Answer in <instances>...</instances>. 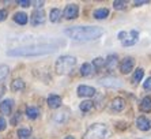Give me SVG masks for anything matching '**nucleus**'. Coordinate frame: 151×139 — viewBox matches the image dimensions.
Returning a JSON list of instances; mask_svg holds the SVG:
<instances>
[{
  "label": "nucleus",
  "instance_id": "obj_6",
  "mask_svg": "<svg viewBox=\"0 0 151 139\" xmlns=\"http://www.w3.org/2000/svg\"><path fill=\"white\" fill-rule=\"evenodd\" d=\"M134 66H135L134 57H125V59H123L121 63H120V71L123 74H128L129 71H132Z\"/></svg>",
  "mask_w": 151,
  "mask_h": 139
},
{
  "label": "nucleus",
  "instance_id": "obj_20",
  "mask_svg": "<svg viewBox=\"0 0 151 139\" xmlns=\"http://www.w3.org/2000/svg\"><path fill=\"white\" fill-rule=\"evenodd\" d=\"M14 21L17 22L18 25H26L29 21V18L25 12H17V14L14 15Z\"/></svg>",
  "mask_w": 151,
  "mask_h": 139
},
{
  "label": "nucleus",
  "instance_id": "obj_8",
  "mask_svg": "<svg viewBox=\"0 0 151 139\" xmlns=\"http://www.w3.org/2000/svg\"><path fill=\"white\" fill-rule=\"evenodd\" d=\"M95 89L91 86H86V85H81L78 87V96L79 97H93L95 96Z\"/></svg>",
  "mask_w": 151,
  "mask_h": 139
},
{
  "label": "nucleus",
  "instance_id": "obj_1",
  "mask_svg": "<svg viewBox=\"0 0 151 139\" xmlns=\"http://www.w3.org/2000/svg\"><path fill=\"white\" fill-rule=\"evenodd\" d=\"M57 49H59V44H34V45L8 49L7 55L12 57H34V56L49 55V53L56 52Z\"/></svg>",
  "mask_w": 151,
  "mask_h": 139
},
{
  "label": "nucleus",
  "instance_id": "obj_12",
  "mask_svg": "<svg viewBox=\"0 0 151 139\" xmlns=\"http://www.w3.org/2000/svg\"><path fill=\"white\" fill-rule=\"evenodd\" d=\"M48 105H49V108H52V109L60 108V105H61V97L57 96V94H50L49 97H48Z\"/></svg>",
  "mask_w": 151,
  "mask_h": 139
},
{
  "label": "nucleus",
  "instance_id": "obj_18",
  "mask_svg": "<svg viewBox=\"0 0 151 139\" xmlns=\"http://www.w3.org/2000/svg\"><path fill=\"white\" fill-rule=\"evenodd\" d=\"M61 15H63V12H61L59 8H52V10H50V14H49V19L53 23H56V22H59L60 19H61Z\"/></svg>",
  "mask_w": 151,
  "mask_h": 139
},
{
  "label": "nucleus",
  "instance_id": "obj_11",
  "mask_svg": "<svg viewBox=\"0 0 151 139\" xmlns=\"http://www.w3.org/2000/svg\"><path fill=\"white\" fill-rule=\"evenodd\" d=\"M110 108H112V111H114V112H121L124 108H125V101H124V98L116 97L114 100L112 101Z\"/></svg>",
  "mask_w": 151,
  "mask_h": 139
},
{
  "label": "nucleus",
  "instance_id": "obj_26",
  "mask_svg": "<svg viewBox=\"0 0 151 139\" xmlns=\"http://www.w3.org/2000/svg\"><path fill=\"white\" fill-rule=\"evenodd\" d=\"M93 67L95 70H101L102 67H105V59H102V57H95L93 60Z\"/></svg>",
  "mask_w": 151,
  "mask_h": 139
},
{
  "label": "nucleus",
  "instance_id": "obj_2",
  "mask_svg": "<svg viewBox=\"0 0 151 139\" xmlns=\"http://www.w3.org/2000/svg\"><path fill=\"white\" fill-rule=\"evenodd\" d=\"M68 38L75 41H93L104 34V30L97 26H72L64 30Z\"/></svg>",
  "mask_w": 151,
  "mask_h": 139
},
{
  "label": "nucleus",
  "instance_id": "obj_4",
  "mask_svg": "<svg viewBox=\"0 0 151 139\" xmlns=\"http://www.w3.org/2000/svg\"><path fill=\"white\" fill-rule=\"evenodd\" d=\"M109 134V130L105 124H93L86 131L83 139H105Z\"/></svg>",
  "mask_w": 151,
  "mask_h": 139
},
{
  "label": "nucleus",
  "instance_id": "obj_35",
  "mask_svg": "<svg viewBox=\"0 0 151 139\" xmlns=\"http://www.w3.org/2000/svg\"><path fill=\"white\" fill-rule=\"evenodd\" d=\"M148 3H150L148 0H140V1L136 0V1H135V6H142V4H148Z\"/></svg>",
  "mask_w": 151,
  "mask_h": 139
},
{
  "label": "nucleus",
  "instance_id": "obj_14",
  "mask_svg": "<svg viewBox=\"0 0 151 139\" xmlns=\"http://www.w3.org/2000/svg\"><path fill=\"white\" fill-rule=\"evenodd\" d=\"M101 85L108 87H119L121 86V82L116 78H105V79H101Z\"/></svg>",
  "mask_w": 151,
  "mask_h": 139
},
{
  "label": "nucleus",
  "instance_id": "obj_21",
  "mask_svg": "<svg viewBox=\"0 0 151 139\" xmlns=\"http://www.w3.org/2000/svg\"><path fill=\"white\" fill-rule=\"evenodd\" d=\"M26 115L29 119H37L40 116V109L37 106H27L26 108Z\"/></svg>",
  "mask_w": 151,
  "mask_h": 139
},
{
  "label": "nucleus",
  "instance_id": "obj_29",
  "mask_svg": "<svg viewBox=\"0 0 151 139\" xmlns=\"http://www.w3.org/2000/svg\"><path fill=\"white\" fill-rule=\"evenodd\" d=\"M6 127H7V122L4 120V117H1V116H0V131H4V130H6Z\"/></svg>",
  "mask_w": 151,
  "mask_h": 139
},
{
  "label": "nucleus",
  "instance_id": "obj_17",
  "mask_svg": "<svg viewBox=\"0 0 151 139\" xmlns=\"http://www.w3.org/2000/svg\"><path fill=\"white\" fill-rule=\"evenodd\" d=\"M67 120H68L67 112H59V113H56V115L53 116V122L57 123V124H63V123H65Z\"/></svg>",
  "mask_w": 151,
  "mask_h": 139
},
{
  "label": "nucleus",
  "instance_id": "obj_19",
  "mask_svg": "<svg viewBox=\"0 0 151 139\" xmlns=\"http://www.w3.org/2000/svg\"><path fill=\"white\" fill-rule=\"evenodd\" d=\"M25 89V82L22 79H14L11 83V90L12 91H21Z\"/></svg>",
  "mask_w": 151,
  "mask_h": 139
},
{
  "label": "nucleus",
  "instance_id": "obj_27",
  "mask_svg": "<svg viewBox=\"0 0 151 139\" xmlns=\"http://www.w3.org/2000/svg\"><path fill=\"white\" fill-rule=\"evenodd\" d=\"M8 72H10V68L7 66H0V82L7 78Z\"/></svg>",
  "mask_w": 151,
  "mask_h": 139
},
{
  "label": "nucleus",
  "instance_id": "obj_28",
  "mask_svg": "<svg viewBox=\"0 0 151 139\" xmlns=\"http://www.w3.org/2000/svg\"><path fill=\"white\" fill-rule=\"evenodd\" d=\"M113 6H114V8L116 10H124L127 6L125 1H119V0H116V1H113Z\"/></svg>",
  "mask_w": 151,
  "mask_h": 139
},
{
  "label": "nucleus",
  "instance_id": "obj_32",
  "mask_svg": "<svg viewBox=\"0 0 151 139\" xmlns=\"http://www.w3.org/2000/svg\"><path fill=\"white\" fill-rule=\"evenodd\" d=\"M135 40H124L123 41V46H131V45H134L135 44Z\"/></svg>",
  "mask_w": 151,
  "mask_h": 139
},
{
  "label": "nucleus",
  "instance_id": "obj_30",
  "mask_svg": "<svg viewBox=\"0 0 151 139\" xmlns=\"http://www.w3.org/2000/svg\"><path fill=\"white\" fill-rule=\"evenodd\" d=\"M18 4H19L21 7H29V6L32 4V1H29V0H19Z\"/></svg>",
  "mask_w": 151,
  "mask_h": 139
},
{
  "label": "nucleus",
  "instance_id": "obj_22",
  "mask_svg": "<svg viewBox=\"0 0 151 139\" xmlns=\"http://www.w3.org/2000/svg\"><path fill=\"white\" fill-rule=\"evenodd\" d=\"M140 111L151 112V97H144L140 102Z\"/></svg>",
  "mask_w": 151,
  "mask_h": 139
},
{
  "label": "nucleus",
  "instance_id": "obj_15",
  "mask_svg": "<svg viewBox=\"0 0 151 139\" xmlns=\"http://www.w3.org/2000/svg\"><path fill=\"white\" fill-rule=\"evenodd\" d=\"M93 74V64L90 63H83L81 67V75L82 77H90Z\"/></svg>",
  "mask_w": 151,
  "mask_h": 139
},
{
  "label": "nucleus",
  "instance_id": "obj_5",
  "mask_svg": "<svg viewBox=\"0 0 151 139\" xmlns=\"http://www.w3.org/2000/svg\"><path fill=\"white\" fill-rule=\"evenodd\" d=\"M63 15L65 19H75L79 15V6H76V4H68L67 7L64 8Z\"/></svg>",
  "mask_w": 151,
  "mask_h": 139
},
{
  "label": "nucleus",
  "instance_id": "obj_3",
  "mask_svg": "<svg viewBox=\"0 0 151 139\" xmlns=\"http://www.w3.org/2000/svg\"><path fill=\"white\" fill-rule=\"evenodd\" d=\"M75 66H76V57L67 55V56H60L56 60L55 68H56V72L59 75H64V74L71 72Z\"/></svg>",
  "mask_w": 151,
  "mask_h": 139
},
{
  "label": "nucleus",
  "instance_id": "obj_37",
  "mask_svg": "<svg viewBox=\"0 0 151 139\" xmlns=\"http://www.w3.org/2000/svg\"><path fill=\"white\" fill-rule=\"evenodd\" d=\"M65 139H75V138H74V136H71V135H68V136H67V138H65Z\"/></svg>",
  "mask_w": 151,
  "mask_h": 139
},
{
  "label": "nucleus",
  "instance_id": "obj_25",
  "mask_svg": "<svg viewBox=\"0 0 151 139\" xmlns=\"http://www.w3.org/2000/svg\"><path fill=\"white\" fill-rule=\"evenodd\" d=\"M93 101H90V100H86V101H83V102H81V105H79V108H81V111L82 112H88L90 109L93 108Z\"/></svg>",
  "mask_w": 151,
  "mask_h": 139
},
{
  "label": "nucleus",
  "instance_id": "obj_10",
  "mask_svg": "<svg viewBox=\"0 0 151 139\" xmlns=\"http://www.w3.org/2000/svg\"><path fill=\"white\" fill-rule=\"evenodd\" d=\"M136 125H137V128L140 130V131H148V130L151 128V122L148 120L147 117L140 116V117L136 119Z\"/></svg>",
  "mask_w": 151,
  "mask_h": 139
},
{
  "label": "nucleus",
  "instance_id": "obj_16",
  "mask_svg": "<svg viewBox=\"0 0 151 139\" xmlns=\"http://www.w3.org/2000/svg\"><path fill=\"white\" fill-rule=\"evenodd\" d=\"M95 19H105V18L109 17V10L108 8H98L93 12Z\"/></svg>",
  "mask_w": 151,
  "mask_h": 139
},
{
  "label": "nucleus",
  "instance_id": "obj_34",
  "mask_svg": "<svg viewBox=\"0 0 151 139\" xmlns=\"http://www.w3.org/2000/svg\"><path fill=\"white\" fill-rule=\"evenodd\" d=\"M127 34H128L127 31H120V33H119V35H117V37H119V38L121 40V41H124V40H125V37H127Z\"/></svg>",
  "mask_w": 151,
  "mask_h": 139
},
{
  "label": "nucleus",
  "instance_id": "obj_13",
  "mask_svg": "<svg viewBox=\"0 0 151 139\" xmlns=\"http://www.w3.org/2000/svg\"><path fill=\"white\" fill-rule=\"evenodd\" d=\"M117 64H119V57H117L116 55L108 56V59L105 60V67L109 70V71H113V70L117 67Z\"/></svg>",
  "mask_w": 151,
  "mask_h": 139
},
{
  "label": "nucleus",
  "instance_id": "obj_36",
  "mask_svg": "<svg viewBox=\"0 0 151 139\" xmlns=\"http://www.w3.org/2000/svg\"><path fill=\"white\" fill-rule=\"evenodd\" d=\"M34 4H35V7L40 8V7H42V6H44V1H35Z\"/></svg>",
  "mask_w": 151,
  "mask_h": 139
},
{
  "label": "nucleus",
  "instance_id": "obj_31",
  "mask_svg": "<svg viewBox=\"0 0 151 139\" xmlns=\"http://www.w3.org/2000/svg\"><path fill=\"white\" fill-rule=\"evenodd\" d=\"M143 87L146 89V90H151V78L146 79V82L143 83Z\"/></svg>",
  "mask_w": 151,
  "mask_h": 139
},
{
  "label": "nucleus",
  "instance_id": "obj_9",
  "mask_svg": "<svg viewBox=\"0 0 151 139\" xmlns=\"http://www.w3.org/2000/svg\"><path fill=\"white\" fill-rule=\"evenodd\" d=\"M12 106H14V101L12 100H10V98L3 100L0 102V113H1V115H11Z\"/></svg>",
  "mask_w": 151,
  "mask_h": 139
},
{
  "label": "nucleus",
  "instance_id": "obj_23",
  "mask_svg": "<svg viewBox=\"0 0 151 139\" xmlns=\"http://www.w3.org/2000/svg\"><path fill=\"white\" fill-rule=\"evenodd\" d=\"M144 77V70L143 68H137L136 71L134 72V77H132V82L134 83H139Z\"/></svg>",
  "mask_w": 151,
  "mask_h": 139
},
{
  "label": "nucleus",
  "instance_id": "obj_7",
  "mask_svg": "<svg viewBox=\"0 0 151 139\" xmlns=\"http://www.w3.org/2000/svg\"><path fill=\"white\" fill-rule=\"evenodd\" d=\"M32 25L33 26H40L45 22V12L42 10H35L32 14Z\"/></svg>",
  "mask_w": 151,
  "mask_h": 139
},
{
  "label": "nucleus",
  "instance_id": "obj_24",
  "mask_svg": "<svg viewBox=\"0 0 151 139\" xmlns=\"http://www.w3.org/2000/svg\"><path fill=\"white\" fill-rule=\"evenodd\" d=\"M32 135V130L30 128H19L18 130V136L19 139H29Z\"/></svg>",
  "mask_w": 151,
  "mask_h": 139
},
{
  "label": "nucleus",
  "instance_id": "obj_33",
  "mask_svg": "<svg viewBox=\"0 0 151 139\" xmlns=\"http://www.w3.org/2000/svg\"><path fill=\"white\" fill-rule=\"evenodd\" d=\"M6 18H7V11H6V10H0V22L4 21Z\"/></svg>",
  "mask_w": 151,
  "mask_h": 139
}]
</instances>
